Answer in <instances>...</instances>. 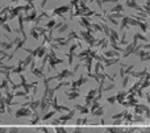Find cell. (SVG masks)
Returning <instances> with one entry per match:
<instances>
[{
    "label": "cell",
    "instance_id": "6da1fadb",
    "mask_svg": "<svg viewBox=\"0 0 150 133\" xmlns=\"http://www.w3.org/2000/svg\"><path fill=\"white\" fill-rule=\"evenodd\" d=\"M55 132H57V133H66V129H63V128H57V129H55Z\"/></svg>",
    "mask_w": 150,
    "mask_h": 133
},
{
    "label": "cell",
    "instance_id": "7a4b0ae2",
    "mask_svg": "<svg viewBox=\"0 0 150 133\" xmlns=\"http://www.w3.org/2000/svg\"><path fill=\"white\" fill-rule=\"evenodd\" d=\"M9 133H20V132H18L17 128H11L9 129Z\"/></svg>",
    "mask_w": 150,
    "mask_h": 133
}]
</instances>
